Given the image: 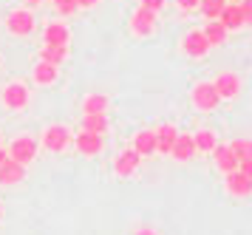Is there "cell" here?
Instances as JSON below:
<instances>
[{"mask_svg": "<svg viewBox=\"0 0 252 235\" xmlns=\"http://www.w3.org/2000/svg\"><path fill=\"white\" fill-rule=\"evenodd\" d=\"M238 173H244V176H250L252 179V159H241L238 162Z\"/></svg>", "mask_w": 252, "mask_h": 235, "instance_id": "f546056e", "label": "cell"}, {"mask_svg": "<svg viewBox=\"0 0 252 235\" xmlns=\"http://www.w3.org/2000/svg\"><path fill=\"white\" fill-rule=\"evenodd\" d=\"M213 85H216V91H218L221 100H232V97H238V91H241V79H238V74L224 71V74H218L216 77Z\"/></svg>", "mask_w": 252, "mask_h": 235, "instance_id": "52a82bcc", "label": "cell"}, {"mask_svg": "<svg viewBox=\"0 0 252 235\" xmlns=\"http://www.w3.org/2000/svg\"><path fill=\"white\" fill-rule=\"evenodd\" d=\"M82 131L102 136L105 131H108V119H105V113H85V116H82Z\"/></svg>", "mask_w": 252, "mask_h": 235, "instance_id": "ffe728a7", "label": "cell"}, {"mask_svg": "<svg viewBox=\"0 0 252 235\" xmlns=\"http://www.w3.org/2000/svg\"><path fill=\"white\" fill-rule=\"evenodd\" d=\"M241 6V17H244V26H252V0H244Z\"/></svg>", "mask_w": 252, "mask_h": 235, "instance_id": "83f0119b", "label": "cell"}, {"mask_svg": "<svg viewBox=\"0 0 252 235\" xmlns=\"http://www.w3.org/2000/svg\"><path fill=\"white\" fill-rule=\"evenodd\" d=\"M68 29L63 26V23H48L46 32H43V40L46 45H68Z\"/></svg>", "mask_w": 252, "mask_h": 235, "instance_id": "e0dca14e", "label": "cell"}, {"mask_svg": "<svg viewBox=\"0 0 252 235\" xmlns=\"http://www.w3.org/2000/svg\"><path fill=\"white\" fill-rule=\"evenodd\" d=\"M182 48H184L187 57H204L207 51H210V43H207V37L201 32H190L187 37H184Z\"/></svg>", "mask_w": 252, "mask_h": 235, "instance_id": "7c38bea8", "label": "cell"}, {"mask_svg": "<svg viewBox=\"0 0 252 235\" xmlns=\"http://www.w3.org/2000/svg\"><path fill=\"white\" fill-rule=\"evenodd\" d=\"M68 145H71V131L63 128V125H51L46 134H43V147L51 150V153H63Z\"/></svg>", "mask_w": 252, "mask_h": 235, "instance_id": "277c9868", "label": "cell"}, {"mask_svg": "<svg viewBox=\"0 0 252 235\" xmlns=\"http://www.w3.org/2000/svg\"><path fill=\"white\" fill-rule=\"evenodd\" d=\"M74 145L80 150L82 156H96V153H102V136L99 134H88V131H82V134L74 136Z\"/></svg>", "mask_w": 252, "mask_h": 235, "instance_id": "ba28073f", "label": "cell"}, {"mask_svg": "<svg viewBox=\"0 0 252 235\" xmlns=\"http://www.w3.org/2000/svg\"><path fill=\"white\" fill-rule=\"evenodd\" d=\"M193 145L195 150H201V153H213V147L218 145V139L213 131H198V134H193Z\"/></svg>", "mask_w": 252, "mask_h": 235, "instance_id": "7402d4cb", "label": "cell"}, {"mask_svg": "<svg viewBox=\"0 0 252 235\" xmlns=\"http://www.w3.org/2000/svg\"><path fill=\"white\" fill-rule=\"evenodd\" d=\"M142 9H148V11L156 14L159 9H164V0H142Z\"/></svg>", "mask_w": 252, "mask_h": 235, "instance_id": "f1b7e54d", "label": "cell"}, {"mask_svg": "<svg viewBox=\"0 0 252 235\" xmlns=\"http://www.w3.org/2000/svg\"><path fill=\"white\" fill-rule=\"evenodd\" d=\"M133 150H136L139 156H153L156 153V134L153 131H139L136 136H133Z\"/></svg>", "mask_w": 252, "mask_h": 235, "instance_id": "2e32d148", "label": "cell"}, {"mask_svg": "<svg viewBox=\"0 0 252 235\" xmlns=\"http://www.w3.org/2000/svg\"><path fill=\"white\" fill-rule=\"evenodd\" d=\"M32 77H34V82H40V85H51L54 79H57V66H48V63H37L34 71H32Z\"/></svg>", "mask_w": 252, "mask_h": 235, "instance_id": "44dd1931", "label": "cell"}, {"mask_svg": "<svg viewBox=\"0 0 252 235\" xmlns=\"http://www.w3.org/2000/svg\"><path fill=\"white\" fill-rule=\"evenodd\" d=\"M29 3H32V6H34V3H40V0H29Z\"/></svg>", "mask_w": 252, "mask_h": 235, "instance_id": "d590c367", "label": "cell"}, {"mask_svg": "<svg viewBox=\"0 0 252 235\" xmlns=\"http://www.w3.org/2000/svg\"><path fill=\"white\" fill-rule=\"evenodd\" d=\"M156 134V153H170L173 142H176V136H179V131L173 128V125H161L159 131H153Z\"/></svg>", "mask_w": 252, "mask_h": 235, "instance_id": "ac0fdd59", "label": "cell"}, {"mask_svg": "<svg viewBox=\"0 0 252 235\" xmlns=\"http://www.w3.org/2000/svg\"><path fill=\"white\" fill-rule=\"evenodd\" d=\"M0 218H3V207H0Z\"/></svg>", "mask_w": 252, "mask_h": 235, "instance_id": "8d00e7d4", "label": "cell"}, {"mask_svg": "<svg viewBox=\"0 0 252 235\" xmlns=\"http://www.w3.org/2000/svg\"><path fill=\"white\" fill-rule=\"evenodd\" d=\"M201 34L207 37V43H210V45H221L224 40H227L229 32H227V29H224L218 20H207V26L201 29Z\"/></svg>", "mask_w": 252, "mask_h": 235, "instance_id": "d6986e66", "label": "cell"}, {"mask_svg": "<svg viewBox=\"0 0 252 235\" xmlns=\"http://www.w3.org/2000/svg\"><path fill=\"white\" fill-rule=\"evenodd\" d=\"M213 159H216V168L227 176V173H232V170H238V159H235V153L229 150V145H216L213 147Z\"/></svg>", "mask_w": 252, "mask_h": 235, "instance_id": "8fae6325", "label": "cell"}, {"mask_svg": "<svg viewBox=\"0 0 252 235\" xmlns=\"http://www.w3.org/2000/svg\"><path fill=\"white\" fill-rule=\"evenodd\" d=\"M6 159H9V156H6V150H3V147H0V165H3V162H6Z\"/></svg>", "mask_w": 252, "mask_h": 235, "instance_id": "836d02e7", "label": "cell"}, {"mask_svg": "<svg viewBox=\"0 0 252 235\" xmlns=\"http://www.w3.org/2000/svg\"><path fill=\"white\" fill-rule=\"evenodd\" d=\"M176 3H179V9H184V11L198 9V0H176Z\"/></svg>", "mask_w": 252, "mask_h": 235, "instance_id": "4dcf8cb0", "label": "cell"}, {"mask_svg": "<svg viewBox=\"0 0 252 235\" xmlns=\"http://www.w3.org/2000/svg\"><path fill=\"white\" fill-rule=\"evenodd\" d=\"M218 23H221L227 32L241 29V26H244V17H241V6L238 3H227V6L221 9V14H218Z\"/></svg>", "mask_w": 252, "mask_h": 235, "instance_id": "4fadbf2b", "label": "cell"}, {"mask_svg": "<svg viewBox=\"0 0 252 235\" xmlns=\"http://www.w3.org/2000/svg\"><path fill=\"white\" fill-rule=\"evenodd\" d=\"M229 3H244V0H229Z\"/></svg>", "mask_w": 252, "mask_h": 235, "instance_id": "e575fe53", "label": "cell"}, {"mask_svg": "<svg viewBox=\"0 0 252 235\" xmlns=\"http://www.w3.org/2000/svg\"><path fill=\"white\" fill-rule=\"evenodd\" d=\"M153 26H156V14L139 6V9L133 11V17H130V29H133L136 34H150Z\"/></svg>", "mask_w": 252, "mask_h": 235, "instance_id": "5bb4252c", "label": "cell"}, {"mask_svg": "<svg viewBox=\"0 0 252 235\" xmlns=\"http://www.w3.org/2000/svg\"><path fill=\"white\" fill-rule=\"evenodd\" d=\"M195 153H198V150H195V145H193V136L190 134L176 136V142H173V147H170V156L176 159V162H190Z\"/></svg>", "mask_w": 252, "mask_h": 235, "instance_id": "9c48e42d", "label": "cell"}, {"mask_svg": "<svg viewBox=\"0 0 252 235\" xmlns=\"http://www.w3.org/2000/svg\"><path fill=\"white\" fill-rule=\"evenodd\" d=\"M190 100L198 111H216L218 105H221V97H218V91L213 82H198L190 94Z\"/></svg>", "mask_w": 252, "mask_h": 235, "instance_id": "7a4b0ae2", "label": "cell"}, {"mask_svg": "<svg viewBox=\"0 0 252 235\" xmlns=\"http://www.w3.org/2000/svg\"><path fill=\"white\" fill-rule=\"evenodd\" d=\"M133 235H159V233H156V230H150V227H139Z\"/></svg>", "mask_w": 252, "mask_h": 235, "instance_id": "1f68e13d", "label": "cell"}, {"mask_svg": "<svg viewBox=\"0 0 252 235\" xmlns=\"http://www.w3.org/2000/svg\"><path fill=\"white\" fill-rule=\"evenodd\" d=\"M37 150H40V142L32 139V136H17L12 145H9V159L17 162V165H29V162H34Z\"/></svg>", "mask_w": 252, "mask_h": 235, "instance_id": "6da1fadb", "label": "cell"}, {"mask_svg": "<svg viewBox=\"0 0 252 235\" xmlns=\"http://www.w3.org/2000/svg\"><path fill=\"white\" fill-rule=\"evenodd\" d=\"M54 6H57L60 14H74L77 11V0H54Z\"/></svg>", "mask_w": 252, "mask_h": 235, "instance_id": "4316f807", "label": "cell"}, {"mask_svg": "<svg viewBox=\"0 0 252 235\" xmlns=\"http://www.w3.org/2000/svg\"><path fill=\"white\" fill-rule=\"evenodd\" d=\"M227 190L232 193V196H250L252 179L244 176V173H238V170H232V173H227Z\"/></svg>", "mask_w": 252, "mask_h": 235, "instance_id": "9a60e30c", "label": "cell"}, {"mask_svg": "<svg viewBox=\"0 0 252 235\" xmlns=\"http://www.w3.org/2000/svg\"><path fill=\"white\" fill-rule=\"evenodd\" d=\"M65 57H68L65 45H46V48L40 51V60H43V63H48V66H60Z\"/></svg>", "mask_w": 252, "mask_h": 235, "instance_id": "603a6c76", "label": "cell"}, {"mask_svg": "<svg viewBox=\"0 0 252 235\" xmlns=\"http://www.w3.org/2000/svg\"><path fill=\"white\" fill-rule=\"evenodd\" d=\"M26 179V165H17L12 159H6L3 165H0V184L3 187H9V184H20Z\"/></svg>", "mask_w": 252, "mask_h": 235, "instance_id": "30bf717a", "label": "cell"}, {"mask_svg": "<svg viewBox=\"0 0 252 235\" xmlns=\"http://www.w3.org/2000/svg\"><path fill=\"white\" fill-rule=\"evenodd\" d=\"M96 0H77V6H94Z\"/></svg>", "mask_w": 252, "mask_h": 235, "instance_id": "d6a6232c", "label": "cell"}, {"mask_svg": "<svg viewBox=\"0 0 252 235\" xmlns=\"http://www.w3.org/2000/svg\"><path fill=\"white\" fill-rule=\"evenodd\" d=\"M0 100H3V105H6V108L20 111V108H26V105H29V88H26V85H20V82H12V85H6V88H3Z\"/></svg>", "mask_w": 252, "mask_h": 235, "instance_id": "5b68a950", "label": "cell"}, {"mask_svg": "<svg viewBox=\"0 0 252 235\" xmlns=\"http://www.w3.org/2000/svg\"><path fill=\"white\" fill-rule=\"evenodd\" d=\"M139 165H142V156L130 147V150H122V153L116 156L114 170H116V176H119V179H127V176H133V173L139 170Z\"/></svg>", "mask_w": 252, "mask_h": 235, "instance_id": "8992f818", "label": "cell"}, {"mask_svg": "<svg viewBox=\"0 0 252 235\" xmlns=\"http://www.w3.org/2000/svg\"><path fill=\"white\" fill-rule=\"evenodd\" d=\"M105 108H108V97H102V94H91L82 102V111L85 113H105Z\"/></svg>", "mask_w": 252, "mask_h": 235, "instance_id": "d4e9b609", "label": "cell"}, {"mask_svg": "<svg viewBox=\"0 0 252 235\" xmlns=\"http://www.w3.org/2000/svg\"><path fill=\"white\" fill-rule=\"evenodd\" d=\"M227 6V0H198V11L204 14L207 20H218L221 9Z\"/></svg>", "mask_w": 252, "mask_h": 235, "instance_id": "cb8c5ba5", "label": "cell"}, {"mask_svg": "<svg viewBox=\"0 0 252 235\" xmlns=\"http://www.w3.org/2000/svg\"><path fill=\"white\" fill-rule=\"evenodd\" d=\"M6 29L17 37H26V34L34 32V14L29 9H14L9 17H6Z\"/></svg>", "mask_w": 252, "mask_h": 235, "instance_id": "3957f363", "label": "cell"}, {"mask_svg": "<svg viewBox=\"0 0 252 235\" xmlns=\"http://www.w3.org/2000/svg\"><path fill=\"white\" fill-rule=\"evenodd\" d=\"M229 150L235 153V159H252V139H235L232 145H229Z\"/></svg>", "mask_w": 252, "mask_h": 235, "instance_id": "484cf974", "label": "cell"}]
</instances>
